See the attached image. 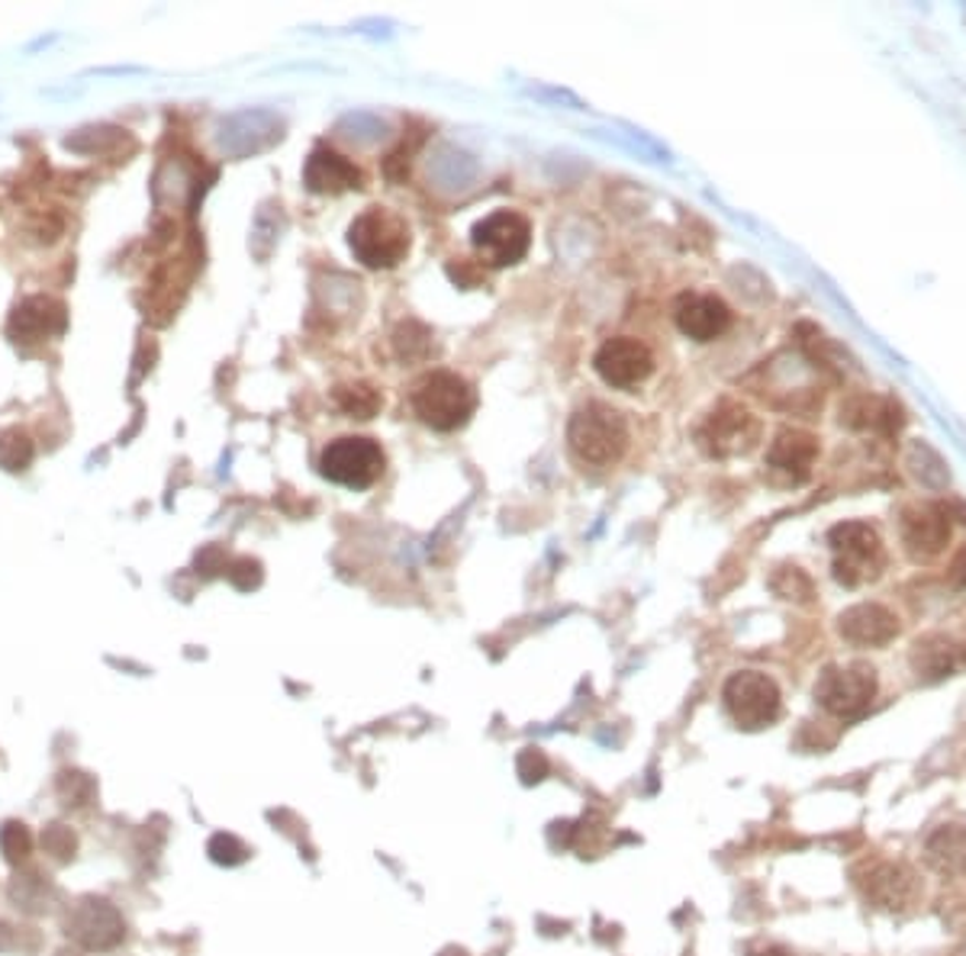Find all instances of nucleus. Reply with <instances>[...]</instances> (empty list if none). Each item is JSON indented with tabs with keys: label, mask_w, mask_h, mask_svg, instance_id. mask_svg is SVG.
Listing matches in <instances>:
<instances>
[{
	"label": "nucleus",
	"mask_w": 966,
	"mask_h": 956,
	"mask_svg": "<svg viewBox=\"0 0 966 956\" xmlns=\"http://www.w3.org/2000/svg\"><path fill=\"white\" fill-rule=\"evenodd\" d=\"M303 181L313 194H345V191H358L362 187V171L339 155L335 149H316L310 159H307V168H303Z\"/></svg>",
	"instance_id": "nucleus-16"
},
{
	"label": "nucleus",
	"mask_w": 966,
	"mask_h": 956,
	"mask_svg": "<svg viewBox=\"0 0 966 956\" xmlns=\"http://www.w3.org/2000/svg\"><path fill=\"white\" fill-rule=\"evenodd\" d=\"M384 451L374 439L364 436H342V439L329 441L320 454V471L322 477L348 486V490H367L374 486L380 474H384Z\"/></svg>",
	"instance_id": "nucleus-6"
},
{
	"label": "nucleus",
	"mask_w": 966,
	"mask_h": 956,
	"mask_svg": "<svg viewBox=\"0 0 966 956\" xmlns=\"http://www.w3.org/2000/svg\"><path fill=\"white\" fill-rule=\"evenodd\" d=\"M206 853L219 867H239L248 860V847L236 835H213L206 844Z\"/></svg>",
	"instance_id": "nucleus-26"
},
{
	"label": "nucleus",
	"mask_w": 966,
	"mask_h": 956,
	"mask_svg": "<svg viewBox=\"0 0 966 956\" xmlns=\"http://www.w3.org/2000/svg\"><path fill=\"white\" fill-rule=\"evenodd\" d=\"M519 776H523V783H541L545 776H548V760H545V754L541 751H535V748H528V751H523L519 754Z\"/></svg>",
	"instance_id": "nucleus-29"
},
{
	"label": "nucleus",
	"mask_w": 966,
	"mask_h": 956,
	"mask_svg": "<svg viewBox=\"0 0 966 956\" xmlns=\"http://www.w3.org/2000/svg\"><path fill=\"white\" fill-rule=\"evenodd\" d=\"M828 545L835 555V580L845 587H860L867 580H877L883 570V538L867 522H841L828 531Z\"/></svg>",
	"instance_id": "nucleus-4"
},
{
	"label": "nucleus",
	"mask_w": 966,
	"mask_h": 956,
	"mask_svg": "<svg viewBox=\"0 0 966 956\" xmlns=\"http://www.w3.org/2000/svg\"><path fill=\"white\" fill-rule=\"evenodd\" d=\"M471 245L486 268H509L525 258L532 245V226L523 213L496 210L471 229Z\"/></svg>",
	"instance_id": "nucleus-8"
},
{
	"label": "nucleus",
	"mask_w": 966,
	"mask_h": 956,
	"mask_svg": "<svg viewBox=\"0 0 966 956\" xmlns=\"http://www.w3.org/2000/svg\"><path fill=\"white\" fill-rule=\"evenodd\" d=\"M758 439H761V422H758V416H754L748 406L731 402V399H722V402L706 416V422H702L699 432H696L699 448H702L709 458H734V454H748Z\"/></svg>",
	"instance_id": "nucleus-9"
},
{
	"label": "nucleus",
	"mask_w": 966,
	"mask_h": 956,
	"mask_svg": "<svg viewBox=\"0 0 966 956\" xmlns=\"http://www.w3.org/2000/svg\"><path fill=\"white\" fill-rule=\"evenodd\" d=\"M68 934H75V941L90 950H110L122 941V917L110 902L90 899L75 909V917L68 921Z\"/></svg>",
	"instance_id": "nucleus-15"
},
{
	"label": "nucleus",
	"mask_w": 966,
	"mask_h": 956,
	"mask_svg": "<svg viewBox=\"0 0 966 956\" xmlns=\"http://www.w3.org/2000/svg\"><path fill=\"white\" fill-rule=\"evenodd\" d=\"M335 402L352 419H371L384 406V397L371 384H345V387H335Z\"/></svg>",
	"instance_id": "nucleus-23"
},
{
	"label": "nucleus",
	"mask_w": 966,
	"mask_h": 956,
	"mask_svg": "<svg viewBox=\"0 0 966 956\" xmlns=\"http://www.w3.org/2000/svg\"><path fill=\"white\" fill-rule=\"evenodd\" d=\"M899 535L912 558L927 560L941 555L951 541V506L912 503L899 516Z\"/></svg>",
	"instance_id": "nucleus-11"
},
{
	"label": "nucleus",
	"mask_w": 966,
	"mask_h": 956,
	"mask_svg": "<svg viewBox=\"0 0 966 956\" xmlns=\"http://www.w3.org/2000/svg\"><path fill=\"white\" fill-rule=\"evenodd\" d=\"M873 696H877V670L870 664L825 667L815 683V699L822 702V709L845 721L863 716Z\"/></svg>",
	"instance_id": "nucleus-7"
},
{
	"label": "nucleus",
	"mask_w": 966,
	"mask_h": 956,
	"mask_svg": "<svg viewBox=\"0 0 966 956\" xmlns=\"http://www.w3.org/2000/svg\"><path fill=\"white\" fill-rule=\"evenodd\" d=\"M867 899H873L880 909H905L915 899V877L902 863H877L867 877Z\"/></svg>",
	"instance_id": "nucleus-20"
},
{
	"label": "nucleus",
	"mask_w": 966,
	"mask_h": 956,
	"mask_svg": "<svg viewBox=\"0 0 966 956\" xmlns=\"http://www.w3.org/2000/svg\"><path fill=\"white\" fill-rule=\"evenodd\" d=\"M412 412L419 416L422 426L436 432H454L468 426V419L477 409L474 387L454 374V370H432L412 387Z\"/></svg>",
	"instance_id": "nucleus-2"
},
{
	"label": "nucleus",
	"mask_w": 966,
	"mask_h": 956,
	"mask_svg": "<svg viewBox=\"0 0 966 956\" xmlns=\"http://www.w3.org/2000/svg\"><path fill=\"white\" fill-rule=\"evenodd\" d=\"M65 313H68L65 303L55 297H30L13 310L7 332L17 345L30 348V345H40L45 339L58 335L65 329V319H68Z\"/></svg>",
	"instance_id": "nucleus-13"
},
{
	"label": "nucleus",
	"mask_w": 966,
	"mask_h": 956,
	"mask_svg": "<svg viewBox=\"0 0 966 956\" xmlns=\"http://www.w3.org/2000/svg\"><path fill=\"white\" fill-rule=\"evenodd\" d=\"M815 458H818V441L803 429H783L766 451L770 471L790 477L793 483H803L812 474Z\"/></svg>",
	"instance_id": "nucleus-17"
},
{
	"label": "nucleus",
	"mask_w": 966,
	"mask_h": 956,
	"mask_svg": "<svg viewBox=\"0 0 966 956\" xmlns=\"http://www.w3.org/2000/svg\"><path fill=\"white\" fill-rule=\"evenodd\" d=\"M33 454L36 451H33V441H30L26 432L7 429L0 436V468H7V471H26L30 461H33Z\"/></svg>",
	"instance_id": "nucleus-24"
},
{
	"label": "nucleus",
	"mask_w": 966,
	"mask_h": 956,
	"mask_svg": "<svg viewBox=\"0 0 966 956\" xmlns=\"http://www.w3.org/2000/svg\"><path fill=\"white\" fill-rule=\"evenodd\" d=\"M58 793L65 798V805H84L87 798L94 796V783L84 773H62L58 776Z\"/></svg>",
	"instance_id": "nucleus-28"
},
{
	"label": "nucleus",
	"mask_w": 966,
	"mask_h": 956,
	"mask_svg": "<svg viewBox=\"0 0 966 956\" xmlns=\"http://www.w3.org/2000/svg\"><path fill=\"white\" fill-rule=\"evenodd\" d=\"M927 863L941 877H966V828L964 825H941L925 840Z\"/></svg>",
	"instance_id": "nucleus-21"
},
{
	"label": "nucleus",
	"mask_w": 966,
	"mask_h": 956,
	"mask_svg": "<svg viewBox=\"0 0 966 956\" xmlns=\"http://www.w3.org/2000/svg\"><path fill=\"white\" fill-rule=\"evenodd\" d=\"M352 255L371 271L397 268L409 251V226L387 206H367L348 226Z\"/></svg>",
	"instance_id": "nucleus-3"
},
{
	"label": "nucleus",
	"mask_w": 966,
	"mask_h": 956,
	"mask_svg": "<svg viewBox=\"0 0 966 956\" xmlns=\"http://www.w3.org/2000/svg\"><path fill=\"white\" fill-rule=\"evenodd\" d=\"M442 956H464V954H461V950H444Z\"/></svg>",
	"instance_id": "nucleus-32"
},
{
	"label": "nucleus",
	"mask_w": 966,
	"mask_h": 956,
	"mask_svg": "<svg viewBox=\"0 0 966 956\" xmlns=\"http://www.w3.org/2000/svg\"><path fill=\"white\" fill-rule=\"evenodd\" d=\"M754 956H790L786 950H780V947H766V950H761V954Z\"/></svg>",
	"instance_id": "nucleus-31"
},
{
	"label": "nucleus",
	"mask_w": 966,
	"mask_h": 956,
	"mask_svg": "<svg viewBox=\"0 0 966 956\" xmlns=\"http://www.w3.org/2000/svg\"><path fill=\"white\" fill-rule=\"evenodd\" d=\"M905 468L912 471V477L919 480L925 490H934V493L944 490V486L951 483V474H947L941 454H937L931 444H925V441H912V444H909V451H905Z\"/></svg>",
	"instance_id": "nucleus-22"
},
{
	"label": "nucleus",
	"mask_w": 966,
	"mask_h": 956,
	"mask_svg": "<svg viewBox=\"0 0 966 956\" xmlns=\"http://www.w3.org/2000/svg\"><path fill=\"white\" fill-rule=\"evenodd\" d=\"M42 847L55 860H72L75 857V847H78V837L72 835V828H65V825H49L42 831Z\"/></svg>",
	"instance_id": "nucleus-27"
},
{
	"label": "nucleus",
	"mask_w": 966,
	"mask_h": 956,
	"mask_svg": "<svg viewBox=\"0 0 966 956\" xmlns=\"http://www.w3.org/2000/svg\"><path fill=\"white\" fill-rule=\"evenodd\" d=\"M722 699L731 721L738 728H744V731L770 728L780 718V709H783L780 686L766 677V674H761V670H738V674H731L728 683H724Z\"/></svg>",
	"instance_id": "nucleus-5"
},
{
	"label": "nucleus",
	"mask_w": 966,
	"mask_h": 956,
	"mask_svg": "<svg viewBox=\"0 0 966 956\" xmlns=\"http://www.w3.org/2000/svg\"><path fill=\"white\" fill-rule=\"evenodd\" d=\"M841 422L854 426V429H870L880 436H895L902 429V406L892 397H877V394H863L854 397L841 409Z\"/></svg>",
	"instance_id": "nucleus-18"
},
{
	"label": "nucleus",
	"mask_w": 966,
	"mask_h": 956,
	"mask_svg": "<svg viewBox=\"0 0 966 956\" xmlns=\"http://www.w3.org/2000/svg\"><path fill=\"white\" fill-rule=\"evenodd\" d=\"M960 647L944 635H931L915 641L912 647V670L922 683H937V679H947L957 674L960 667Z\"/></svg>",
	"instance_id": "nucleus-19"
},
{
	"label": "nucleus",
	"mask_w": 966,
	"mask_h": 956,
	"mask_svg": "<svg viewBox=\"0 0 966 956\" xmlns=\"http://www.w3.org/2000/svg\"><path fill=\"white\" fill-rule=\"evenodd\" d=\"M838 632L854 647H883L899 635V619L880 602H860L841 612Z\"/></svg>",
	"instance_id": "nucleus-14"
},
{
	"label": "nucleus",
	"mask_w": 966,
	"mask_h": 956,
	"mask_svg": "<svg viewBox=\"0 0 966 956\" xmlns=\"http://www.w3.org/2000/svg\"><path fill=\"white\" fill-rule=\"evenodd\" d=\"M674 322L693 342H716L731 329V310L716 293H680L674 303Z\"/></svg>",
	"instance_id": "nucleus-12"
},
{
	"label": "nucleus",
	"mask_w": 966,
	"mask_h": 956,
	"mask_svg": "<svg viewBox=\"0 0 966 956\" xmlns=\"http://www.w3.org/2000/svg\"><path fill=\"white\" fill-rule=\"evenodd\" d=\"M0 850L7 863H23L33 853V835L23 821H7L0 828Z\"/></svg>",
	"instance_id": "nucleus-25"
},
{
	"label": "nucleus",
	"mask_w": 966,
	"mask_h": 956,
	"mask_svg": "<svg viewBox=\"0 0 966 956\" xmlns=\"http://www.w3.org/2000/svg\"><path fill=\"white\" fill-rule=\"evenodd\" d=\"M954 570H957L960 583H966V551H960V555H957V560H954Z\"/></svg>",
	"instance_id": "nucleus-30"
},
{
	"label": "nucleus",
	"mask_w": 966,
	"mask_h": 956,
	"mask_svg": "<svg viewBox=\"0 0 966 956\" xmlns=\"http://www.w3.org/2000/svg\"><path fill=\"white\" fill-rule=\"evenodd\" d=\"M629 422L605 402H587L570 416L567 448L583 468H612L625 454Z\"/></svg>",
	"instance_id": "nucleus-1"
},
{
	"label": "nucleus",
	"mask_w": 966,
	"mask_h": 956,
	"mask_svg": "<svg viewBox=\"0 0 966 956\" xmlns=\"http://www.w3.org/2000/svg\"><path fill=\"white\" fill-rule=\"evenodd\" d=\"M593 367L603 377V384L615 390H632L654 374V355L638 339L615 335L600 345V352L593 355Z\"/></svg>",
	"instance_id": "nucleus-10"
}]
</instances>
